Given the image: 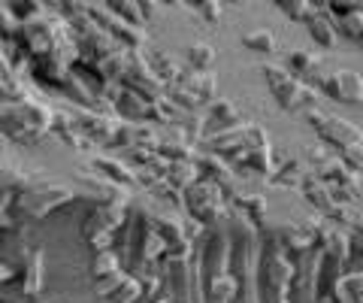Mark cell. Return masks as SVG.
<instances>
[{"label":"cell","mask_w":363,"mask_h":303,"mask_svg":"<svg viewBox=\"0 0 363 303\" xmlns=\"http://www.w3.org/2000/svg\"><path fill=\"white\" fill-rule=\"evenodd\" d=\"M100 273H118V261H116V255H104L100 258V267H97Z\"/></svg>","instance_id":"6da1fadb"}]
</instances>
